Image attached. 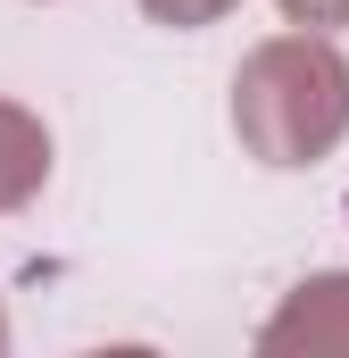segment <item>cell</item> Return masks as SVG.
<instances>
[{
    "instance_id": "6da1fadb",
    "label": "cell",
    "mask_w": 349,
    "mask_h": 358,
    "mask_svg": "<svg viewBox=\"0 0 349 358\" xmlns=\"http://www.w3.org/2000/svg\"><path fill=\"white\" fill-rule=\"evenodd\" d=\"M291 17H349V0H283Z\"/></svg>"
}]
</instances>
